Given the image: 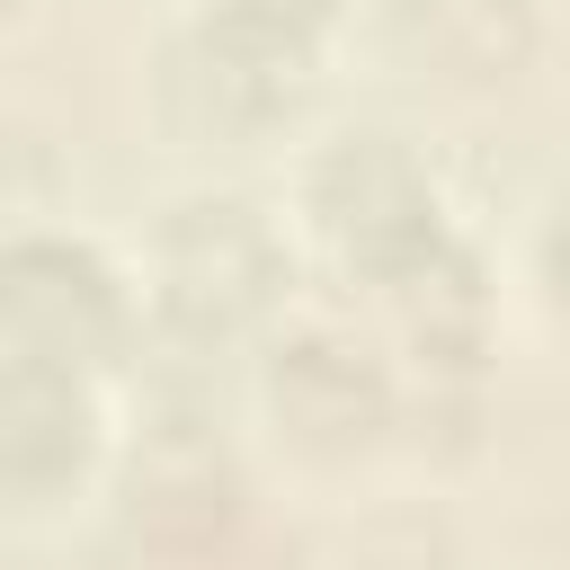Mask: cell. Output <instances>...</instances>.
Returning <instances> with one entry per match:
<instances>
[{"label": "cell", "instance_id": "obj_1", "mask_svg": "<svg viewBox=\"0 0 570 570\" xmlns=\"http://www.w3.org/2000/svg\"><path fill=\"white\" fill-rule=\"evenodd\" d=\"M142 294H151V321L178 330L187 347L249 338V330L285 321L294 240H285V223L258 196H240V187H187V196H169L151 214Z\"/></svg>", "mask_w": 570, "mask_h": 570}, {"label": "cell", "instance_id": "obj_2", "mask_svg": "<svg viewBox=\"0 0 570 570\" xmlns=\"http://www.w3.org/2000/svg\"><path fill=\"white\" fill-rule=\"evenodd\" d=\"M151 321L142 276L71 223H18L0 249V365L53 374H116L134 330Z\"/></svg>", "mask_w": 570, "mask_h": 570}, {"label": "cell", "instance_id": "obj_3", "mask_svg": "<svg viewBox=\"0 0 570 570\" xmlns=\"http://www.w3.org/2000/svg\"><path fill=\"white\" fill-rule=\"evenodd\" d=\"M303 232L347 285L383 294L392 276H410L428 249L454 240V214H445L436 169L401 134L365 125V134H330L303 160Z\"/></svg>", "mask_w": 570, "mask_h": 570}, {"label": "cell", "instance_id": "obj_4", "mask_svg": "<svg viewBox=\"0 0 570 570\" xmlns=\"http://www.w3.org/2000/svg\"><path fill=\"white\" fill-rule=\"evenodd\" d=\"M258 401H267V428L294 454L356 463V454L392 445V428L410 419V374L356 321L294 312V321H276V338L258 356Z\"/></svg>", "mask_w": 570, "mask_h": 570}, {"label": "cell", "instance_id": "obj_5", "mask_svg": "<svg viewBox=\"0 0 570 570\" xmlns=\"http://www.w3.org/2000/svg\"><path fill=\"white\" fill-rule=\"evenodd\" d=\"M151 89H160V116H169L187 142L258 151V142H276V134L312 107V53H303V45L240 36V27H214V18H187V27L160 45Z\"/></svg>", "mask_w": 570, "mask_h": 570}, {"label": "cell", "instance_id": "obj_6", "mask_svg": "<svg viewBox=\"0 0 570 570\" xmlns=\"http://www.w3.org/2000/svg\"><path fill=\"white\" fill-rule=\"evenodd\" d=\"M107 463V401L89 374L0 365V481L18 508L71 499Z\"/></svg>", "mask_w": 570, "mask_h": 570}, {"label": "cell", "instance_id": "obj_7", "mask_svg": "<svg viewBox=\"0 0 570 570\" xmlns=\"http://www.w3.org/2000/svg\"><path fill=\"white\" fill-rule=\"evenodd\" d=\"M374 312H383V347L401 356L410 383H472L490 356V267L463 232L445 249H428L410 276H392L374 294Z\"/></svg>", "mask_w": 570, "mask_h": 570}, {"label": "cell", "instance_id": "obj_8", "mask_svg": "<svg viewBox=\"0 0 570 570\" xmlns=\"http://www.w3.org/2000/svg\"><path fill=\"white\" fill-rule=\"evenodd\" d=\"M240 499V472H232V445L214 419L196 410H160L151 436L134 445V517L151 525H223Z\"/></svg>", "mask_w": 570, "mask_h": 570}, {"label": "cell", "instance_id": "obj_9", "mask_svg": "<svg viewBox=\"0 0 570 570\" xmlns=\"http://www.w3.org/2000/svg\"><path fill=\"white\" fill-rule=\"evenodd\" d=\"M383 27L454 80H508L534 45V0H383Z\"/></svg>", "mask_w": 570, "mask_h": 570}, {"label": "cell", "instance_id": "obj_10", "mask_svg": "<svg viewBox=\"0 0 570 570\" xmlns=\"http://www.w3.org/2000/svg\"><path fill=\"white\" fill-rule=\"evenodd\" d=\"M347 0H196L187 18H214V27H240V36H267V45H303L321 53V36L338 27Z\"/></svg>", "mask_w": 570, "mask_h": 570}, {"label": "cell", "instance_id": "obj_11", "mask_svg": "<svg viewBox=\"0 0 570 570\" xmlns=\"http://www.w3.org/2000/svg\"><path fill=\"white\" fill-rule=\"evenodd\" d=\"M347 570H463V552L445 543V525L401 517V525H374V534L347 552Z\"/></svg>", "mask_w": 570, "mask_h": 570}, {"label": "cell", "instance_id": "obj_12", "mask_svg": "<svg viewBox=\"0 0 570 570\" xmlns=\"http://www.w3.org/2000/svg\"><path fill=\"white\" fill-rule=\"evenodd\" d=\"M534 285H543V303L570 321V196H552V214H543V232H534Z\"/></svg>", "mask_w": 570, "mask_h": 570}]
</instances>
